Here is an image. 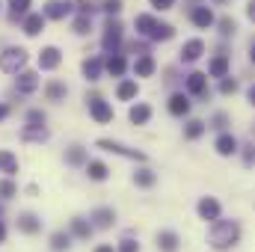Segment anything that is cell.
<instances>
[{
    "label": "cell",
    "instance_id": "6da1fadb",
    "mask_svg": "<svg viewBox=\"0 0 255 252\" xmlns=\"http://www.w3.org/2000/svg\"><path fill=\"white\" fill-rule=\"evenodd\" d=\"M208 244L211 250L226 252L241 244V223L238 220H214L208 229Z\"/></svg>",
    "mask_w": 255,
    "mask_h": 252
},
{
    "label": "cell",
    "instance_id": "7a4b0ae2",
    "mask_svg": "<svg viewBox=\"0 0 255 252\" xmlns=\"http://www.w3.org/2000/svg\"><path fill=\"white\" fill-rule=\"evenodd\" d=\"M27 60H30L27 48H18V45L3 48V54H0V71H6V74H18V71L27 68Z\"/></svg>",
    "mask_w": 255,
    "mask_h": 252
},
{
    "label": "cell",
    "instance_id": "3957f363",
    "mask_svg": "<svg viewBox=\"0 0 255 252\" xmlns=\"http://www.w3.org/2000/svg\"><path fill=\"white\" fill-rule=\"evenodd\" d=\"M95 148H101V151H110V154H119V157H128V160H139V163H145V160H148V157H145V151H139V148H130V145L119 142V139H107V136L95 139Z\"/></svg>",
    "mask_w": 255,
    "mask_h": 252
},
{
    "label": "cell",
    "instance_id": "277c9868",
    "mask_svg": "<svg viewBox=\"0 0 255 252\" xmlns=\"http://www.w3.org/2000/svg\"><path fill=\"white\" fill-rule=\"evenodd\" d=\"M122 36H125V27H122V21H119V18H107V24H104V33H101V48H104L107 54H116V51H122Z\"/></svg>",
    "mask_w": 255,
    "mask_h": 252
},
{
    "label": "cell",
    "instance_id": "5b68a950",
    "mask_svg": "<svg viewBox=\"0 0 255 252\" xmlns=\"http://www.w3.org/2000/svg\"><path fill=\"white\" fill-rule=\"evenodd\" d=\"M86 104H89V116L98 122V125H107V122H113V107L98 95V92H86Z\"/></svg>",
    "mask_w": 255,
    "mask_h": 252
},
{
    "label": "cell",
    "instance_id": "8992f818",
    "mask_svg": "<svg viewBox=\"0 0 255 252\" xmlns=\"http://www.w3.org/2000/svg\"><path fill=\"white\" fill-rule=\"evenodd\" d=\"M184 89L193 98H208V74L205 71H190L184 77Z\"/></svg>",
    "mask_w": 255,
    "mask_h": 252
},
{
    "label": "cell",
    "instance_id": "52a82bcc",
    "mask_svg": "<svg viewBox=\"0 0 255 252\" xmlns=\"http://www.w3.org/2000/svg\"><path fill=\"white\" fill-rule=\"evenodd\" d=\"M190 24H193V27H199V30H211V27L217 24V18H214V12H211V6H208V3L190 6Z\"/></svg>",
    "mask_w": 255,
    "mask_h": 252
},
{
    "label": "cell",
    "instance_id": "ba28073f",
    "mask_svg": "<svg viewBox=\"0 0 255 252\" xmlns=\"http://www.w3.org/2000/svg\"><path fill=\"white\" fill-rule=\"evenodd\" d=\"M196 211H199V217H202L205 223H214V220H220L223 205H220L214 196H202V199H199V205H196Z\"/></svg>",
    "mask_w": 255,
    "mask_h": 252
},
{
    "label": "cell",
    "instance_id": "9c48e42d",
    "mask_svg": "<svg viewBox=\"0 0 255 252\" xmlns=\"http://www.w3.org/2000/svg\"><path fill=\"white\" fill-rule=\"evenodd\" d=\"M89 223H92L95 229L107 232V229H113V226H116V211H113V208H107V205H101V208H95V211L89 214Z\"/></svg>",
    "mask_w": 255,
    "mask_h": 252
},
{
    "label": "cell",
    "instance_id": "30bf717a",
    "mask_svg": "<svg viewBox=\"0 0 255 252\" xmlns=\"http://www.w3.org/2000/svg\"><path fill=\"white\" fill-rule=\"evenodd\" d=\"M60 63H63V51L57 45H48V48L39 51V68L42 71H57Z\"/></svg>",
    "mask_w": 255,
    "mask_h": 252
},
{
    "label": "cell",
    "instance_id": "8fae6325",
    "mask_svg": "<svg viewBox=\"0 0 255 252\" xmlns=\"http://www.w3.org/2000/svg\"><path fill=\"white\" fill-rule=\"evenodd\" d=\"M190 107H193V101H190L187 92H172L169 101H166V110H169L172 116H178V119H184V116L190 113Z\"/></svg>",
    "mask_w": 255,
    "mask_h": 252
},
{
    "label": "cell",
    "instance_id": "7c38bea8",
    "mask_svg": "<svg viewBox=\"0 0 255 252\" xmlns=\"http://www.w3.org/2000/svg\"><path fill=\"white\" fill-rule=\"evenodd\" d=\"M45 15L42 12H27L24 15V21H21V30H24V36H30V39H36L42 30H45Z\"/></svg>",
    "mask_w": 255,
    "mask_h": 252
},
{
    "label": "cell",
    "instance_id": "4fadbf2b",
    "mask_svg": "<svg viewBox=\"0 0 255 252\" xmlns=\"http://www.w3.org/2000/svg\"><path fill=\"white\" fill-rule=\"evenodd\" d=\"M15 86H18V92H21V95H33V92L39 89V74H36V71H30V68H24V71H18V74H15Z\"/></svg>",
    "mask_w": 255,
    "mask_h": 252
},
{
    "label": "cell",
    "instance_id": "5bb4252c",
    "mask_svg": "<svg viewBox=\"0 0 255 252\" xmlns=\"http://www.w3.org/2000/svg\"><path fill=\"white\" fill-rule=\"evenodd\" d=\"M214 151H217L220 157H232V154H238V151H241V142H238L232 133H226V130H223V133L214 139Z\"/></svg>",
    "mask_w": 255,
    "mask_h": 252
},
{
    "label": "cell",
    "instance_id": "9a60e30c",
    "mask_svg": "<svg viewBox=\"0 0 255 252\" xmlns=\"http://www.w3.org/2000/svg\"><path fill=\"white\" fill-rule=\"evenodd\" d=\"M68 12H71L68 0H48V3L42 6V15H45L48 21H63V18H68Z\"/></svg>",
    "mask_w": 255,
    "mask_h": 252
},
{
    "label": "cell",
    "instance_id": "2e32d148",
    "mask_svg": "<svg viewBox=\"0 0 255 252\" xmlns=\"http://www.w3.org/2000/svg\"><path fill=\"white\" fill-rule=\"evenodd\" d=\"M104 71L110 74V77H125L128 71V57L122 51H116V54H107V60H104Z\"/></svg>",
    "mask_w": 255,
    "mask_h": 252
},
{
    "label": "cell",
    "instance_id": "e0dca14e",
    "mask_svg": "<svg viewBox=\"0 0 255 252\" xmlns=\"http://www.w3.org/2000/svg\"><path fill=\"white\" fill-rule=\"evenodd\" d=\"M202 54H205V42L202 39H187L181 45V51H178L181 63H196V60H202Z\"/></svg>",
    "mask_w": 255,
    "mask_h": 252
},
{
    "label": "cell",
    "instance_id": "ac0fdd59",
    "mask_svg": "<svg viewBox=\"0 0 255 252\" xmlns=\"http://www.w3.org/2000/svg\"><path fill=\"white\" fill-rule=\"evenodd\" d=\"M80 71H83V77H86L89 83H98L101 74H104V60H101V57H86V60L80 63Z\"/></svg>",
    "mask_w": 255,
    "mask_h": 252
},
{
    "label": "cell",
    "instance_id": "d6986e66",
    "mask_svg": "<svg viewBox=\"0 0 255 252\" xmlns=\"http://www.w3.org/2000/svg\"><path fill=\"white\" fill-rule=\"evenodd\" d=\"M15 226H18L21 235H39V232H42V217H36L33 211H24Z\"/></svg>",
    "mask_w": 255,
    "mask_h": 252
},
{
    "label": "cell",
    "instance_id": "ffe728a7",
    "mask_svg": "<svg viewBox=\"0 0 255 252\" xmlns=\"http://www.w3.org/2000/svg\"><path fill=\"white\" fill-rule=\"evenodd\" d=\"M128 119H130V125H148V122H151V104L136 101V104L128 110Z\"/></svg>",
    "mask_w": 255,
    "mask_h": 252
},
{
    "label": "cell",
    "instance_id": "44dd1931",
    "mask_svg": "<svg viewBox=\"0 0 255 252\" xmlns=\"http://www.w3.org/2000/svg\"><path fill=\"white\" fill-rule=\"evenodd\" d=\"M68 232H71V238H77V241H89L92 232H95V226H92L89 220H83V217H74V220L68 223Z\"/></svg>",
    "mask_w": 255,
    "mask_h": 252
},
{
    "label": "cell",
    "instance_id": "7402d4cb",
    "mask_svg": "<svg viewBox=\"0 0 255 252\" xmlns=\"http://www.w3.org/2000/svg\"><path fill=\"white\" fill-rule=\"evenodd\" d=\"M154 247H157L160 252H178L181 250V238H178L175 232H157Z\"/></svg>",
    "mask_w": 255,
    "mask_h": 252
},
{
    "label": "cell",
    "instance_id": "603a6c76",
    "mask_svg": "<svg viewBox=\"0 0 255 252\" xmlns=\"http://www.w3.org/2000/svg\"><path fill=\"white\" fill-rule=\"evenodd\" d=\"M21 139L24 142H48L51 139V130L45 125H24L21 127Z\"/></svg>",
    "mask_w": 255,
    "mask_h": 252
},
{
    "label": "cell",
    "instance_id": "cb8c5ba5",
    "mask_svg": "<svg viewBox=\"0 0 255 252\" xmlns=\"http://www.w3.org/2000/svg\"><path fill=\"white\" fill-rule=\"evenodd\" d=\"M229 65H232V63H229V54H226V51H220V54H217V57L208 63V77H217V80H223V77L229 74Z\"/></svg>",
    "mask_w": 255,
    "mask_h": 252
},
{
    "label": "cell",
    "instance_id": "d4e9b609",
    "mask_svg": "<svg viewBox=\"0 0 255 252\" xmlns=\"http://www.w3.org/2000/svg\"><path fill=\"white\" fill-rule=\"evenodd\" d=\"M154 27H157V18H154V15H136V18H133V30H136V36H142V39H151Z\"/></svg>",
    "mask_w": 255,
    "mask_h": 252
},
{
    "label": "cell",
    "instance_id": "484cf974",
    "mask_svg": "<svg viewBox=\"0 0 255 252\" xmlns=\"http://www.w3.org/2000/svg\"><path fill=\"white\" fill-rule=\"evenodd\" d=\"M86 175H89V181H107L110 178V166L104 163V160H86Z\"/></svg>",
    "mask_w": 255,
    "mask_h": 252
},
{
    "label": "cell",
    "instance_id": "4316f807",
    "mask_svg": "<svg viewBox=\"0 0 255 252\" xmlns=\"http://www.w3.org/2000/svg\"><path fill=\"white\" fill-rule=\"evenodd\" d=\"M154 71H157V63L151 60V54H142V57L133 60V74L136 77H151Z\"/></svg>",
    "mask_w": 255,
    "mask_h": 252
},
{
    "label": "cell",
    "instance_id": "83f0119b",
    "mask_svg": "<svg viewBox=\"0 0 255 252\" xmlns=\"http://www.w3.org/2000/svg\"><path fill=\"white\" fill-rule=\"evenodd\" d=\"M136 95H139V83H136V80H119V86H116V98H119V101H133V98H136Z\"/></svg>",
    "mask_w": 255,
    "mask_h": 252
},
{
    "label": "cell",
    "instance_id": "f1b7e54d",
    "mask_svg": "<svg viewBox=\"0 0 255 252\" xmlns=\"http://www.w3.org/2000/svg\"><path fill=\"white\" fill-rule=\"evenodd\" d=\"M65 95H68V86H65L63 80H51V83L45 86V98H48V101H54V104L65 101Z\"/></svg>",
    "mask_w": 255,
    "mask_h": 252
},
{
    "label": "cell",
    "instance_id": "f546056e",
    "mask_svg": "<svg viewBox=\"0 0 255 252\" xmlns=\"http://www.w3.org/2000/svg\"><path fill=\"white\" fill-rule=\"evenodd\" d=\"M0 172L3 175H18V157L9 151V148H0Z\"/></svg>",
    "mask_w": 255,
    "mask_h": 252
},
{
    "label": "cell",
    "instance_id": "4dcf8cb0",
    "mask_svg": "<svg viewBox=\"0 0 255 252\" xmlns=\"http://www.w3.org/2000/svg\"><path fill=\"white\" fill-rule=\"evenodd\" d=\"M217 33H220V39H232L235 33H238V21L232 18V15H223V18H217Z\"/></svg>",
    "mask_w": 255,
    "mask_h": 252
},
{
    "label": "cell",
    "instance_id": "1f68e13d",
    "mask_svg": "<svg viewBox=\"0 0 255 252\" xmlns=\"http://www.w3.org/2000/svg\"><path fill=\"white\" fill-rule=\"evenodd\" d=\"M133 184H136V187H142V190L154 187V184H157V175H154V169H148V166L136 169V172H133Z\"/></svg>",
    "mask_w": 255,
    "mask_h": 252
},
{
    "label": "cell",
    "instance_id": "d6a6232c",
    "mask_svg": "<svg viewBox=\"0 0 255 252\" xmlns=\"http://www.w3.org/2000/svg\"><path fill=\"white\" fill-rule=\"evenodd\" d=\"M86 160H89V154H86L83 145H71V148L65 151V163H68V166H86Z\"/></svg>",
    "mask_w": 255,
    "mask_h": 252
},
{
    "label": "cell",
    "instance_id": "836d02e7",
    "mask_svg": "<svg viewBox=\"0 0 255 252\" xmlns=\"http://www.w3.org/2000/svg\"><path fill=\"white\" fill-rule=\"evenodd\" d=\"M92 30V15H74L71 18V33L74 36H89Z\"/></svg>",
    "mask_w": 255,
    "mask_h": 252
},
{
    "label": "cell",
    "instance_id": "e575fe53",
    "mask_svg": "<svg viewBox=\"0 0 255 252\" xmlns=\"http://www.w3.org/2000/svg\"><path fill=\"white\" fill-rule=\"evenodd\" d=\"M48 244H51V250H54V252H65V250H71V232H54Z\"/></svg>",
    "mask_w": 255,
    "mask_h": 252
},
{
    "label": "cell",
    "instance_id": "d590c367",
    "mask_svg": "<svg viewBox=\"0 0 255 252\" xmlns=\"http://www.w3.org/2000/svg\"><path fill=\"white\" fill-rule=\"evenodd\" d=\"M30 12V0H9V21H24Z\"/></svg>",
    "mask_w": 255,
    "mask_h": 252
},
{
    "label": "cell",
    "instance_id": "8d00e7d4",
    "mask_svg": "<svg viewBox=\"0 0 255 252\" xmlns=\"http://www.w3.org/2000/svg\"><path fill=\"white\" fill-rule=\"evenodd\" d=\"M172 36H175V27L166 24V21H157V27H154V33H151V42H169Z\"/></svg>",
    "mask_w": 255,
    "mask_h": 252
},
{
    "label": "cell",
    "instance_id": "74e56055",
    "mask_svg": "<svg viewBox=\"0 0 255 252\" xmlns=\"http://www.w3.org/2000/svg\"><path fill=\"white\" fill-rule=\"evenodd\" d=\"M205 130H208V125H205L202 119H187V125H184V136H187V139H199Z\"/></svg>",
    "mask_w": 255,
    "mask_h": 252
},
{
    "label": "cell",
    "instance_id": "f35d334b",
    "mask_svg": "<svg viewBox=\"0 0 255 252\" xmlns=\"http://www.w3.org/2000/svg\"><path fill=\"white\" fill-rule=\"evenodd\" d=\"M12 196H18V184L6 175V178H0V199H3V202H9Z\"/></svg>",
    "mask_w": 255,
    "mask_h": 252
},
{
    "label": "cell",
    "instance_id": "ab89813d",
    "mask_svg": "<svg viewBox=\"0 0 255 252\" xmlns=\"http://www.w3.org/2000/svg\"><path fill=\"white\" fill-rule=\"evenodd\" d=\"M68 6H71L77 15H92V12L98 9V3H92V0H68Z\"/></svg>",
    "mask_w": 255,
    "mask_h": 252
},
{
    "label": "cell",
    "instance_id": "60d3db41",
    "mask_svg": "<svg viewBox=\"0 0 255 252\" xmlns=\"http://www.w3.org/2000/svg\"><path fill=\"white\" fill-rule=\"evenodd\" d=\"M98 9H104L107 12V18H116L122 9H125V0H101V6Z\"/></svg>",
    "mask_w": 255,
    "mask_h": 252
},
{
    "label": "cell",
    "instance_id": "b9f144b4",
    "mask_svg": "<svg viewBox=\"0 0 255 252\" xmlns=\"http://www.w3.org/2000/svg\"><path fill=\"white\" fill-rule=\"evenodd\" d=\"M229 122H232V119H229V113H223V110H220V113H214V119H211L208 125L214 127V130H220V133H223V130L229 127Z\"/></svg>",
    "mask_w": 255,
    "mask_h": 252
},
{
    "label": "cell",
    "instance_id": "7bdbcfd3",
    "mask_svg": "<svg viewBox=\"0 0 255 252\" xmlns=\"http://www.w3.org/2000/svg\"><path fill=\"white\" fill-rule=\"evenodd\" d=\"M241 157H244V166H255V142L241 145Z\"/></svg>",
    "mask_w": 255,
    "mask_h": 252
},
{
    "label": "cell",
    "instance_id": "ee69618b",
    "mask_svg": "<svg viewBox=\"0 0 255 252\" xmlns=\"http://www.w3.org/2000/svg\"><path fill=\"white\" fill-rule=\"evenodd\" d=\"M235 92H238V80L226 74V77L220 80V95H235Z\"/></svg>",
    "mask_w": 255,
    "mask_h": 252
},
{
    "label": "cell",
    "instance_id": "f6af8a7d",
    "mask_svg": "<svg viewBox=\"0 0 255 252\" xmlns=\"http://www.w3.org/2000/svg\"><path fill=\"white\" fill-rule=\"evenodd\" d=\"M27 125H45L48 122V113L45 110H27V119H24Z\"/></svg>",
    "mask_w": 255,
    "mask_h": 252
},
{
    "label": "cell",
    "instance_id": "bcb514c9",
    "mask_svg": "<svg viewBox=\"0 0 255 252\" xmlns=\"http://www.w3.org/2000/svg\"><path fill=\"white\" fill-rule=\"evenodd\" d=\"M116 252H139V244H136L133 238H125V241H119Z\"/></svg>",
    "mask_w": 255,
    "mask_h": 252
},
{
    "label": "cell",
    "instance_id": "7dc6e473",
    "mask_svg": "<svg viewBox=\"0 0 255 252\" xmlns=\"http://www.w3.org/2000/svg\"><path fill=\"white\" fill-rule=\"evenodd\" d=\"M128 51H130V54H136V57H142V54H148V45H145V42H130V45H128Z\"/></svg>",
    "mask_w": 255,
    "mask_h": 252
},
{
    "label": "cell",
    "instance_id": "c3c4849f",
    "mask_svg": "<svg viewBox=\"0 0 255 252\" xmlns=\"http://www.w3.org/2000/svg\"><path fill=\"white\" fill-rule=\"evenodd\" d=\"M148 3H151V9H157V12H166V9L175 6V0H148Z\"/></svg>",
    "mask_w": 255,
    "mask_h": 252
},
{
    "label": "cell",
    "instance_id": "681fc988",
    "mask_svg": "<svg viewBox=\"0 0 255 252\" xmlns=\"http://www.w3.org/2000/svg\"><path fill=\"white\" fill-rule=\"evenodd\" d=\"M9 113H12V110H9V104H3V101H0V122H6V119H9Z\"/></svg>",
    "mask_w": 255,
    "mask_h": 252
},
{
    "label": "cell",
    "instance_id": "f907efd6",
    "mask_svg": "<svg viewBox=\"0 0 255 252\" xmlns=\"http://www.w3.org/2000/svg\"><path fill=\"white\" fill-rule=\"evenodd\" d=\"M92 252H116V247H113V244H98Z\"/></svg>",
    "mask_w": 255,
    "mask_h": 252
},
{
    "label": "cell",
    "instance_id": "816d5d0a",
    "mask_svg": "<svg viewBox=\"0 0 255 252\" xmlns=\"http://www.w3.org/2000/svg\"><path fill=\"white\" fill-rule=\"evenodd\" d=\"M247 18L255 24V0H250V3H247Z\"/></svg>",
    "mask_w": 255,
    "mask_h": 252
},
{
    "label": "cell",
    "instance_id": "f5cc1de1",
    "mask_svg": "<svg viewBox=\"0 0 255 252\" xmlns=\"http://www.w3.org/2000/svg\"><path fill=\"white\" fill-rule=\"evenodd\" d=\"M247 101H250V104L255 107V83L250 86V89H247Z\"/></svg>",
    "mask_w": 255,
    "mask_h": 252
},
{
    "label": "cell",
    "instance_id": "db71d44e",
    "mask_svg": "<svg viewBox=\"0 0 255 252\" xmlns=\"http://www.w3.org/2000/svg\"><path fill=\"white\" fill-rule=\"evenodd\" d=\"M0 244H6V223L0 220Z\"/></svg>",
    "mask_w": 255,
    "mask_h": 252
},
{
    "label": "cell",
    "instance_id": "11a10c76",
    "mask_svg": "<svg viewBox=\"0 0 255 252\" xmlns=\"http://www.w3.org/2000/svg\"><path fill=\"white\" fill-rule=\"evenodd\" d=\"M250 63L255 65V39H253V45H250Z\"/></svg>",
    "mask_w": 255,
    "mask_h": 252
},
{
    "label": "cell",
    "instance_id": "9f6ffc18",
    "mask_svg": "<svg viewBox=\"0 0 255 252\" xmlns=\"http://www.w3.org/2000/svg\"><path fill=\"white\" fill-rule=\"evenodd\" d=\"M226 3H229V0H214V6H226Z\"/></svg>",
    "mask_w": 255,
    "mask_h": 252
},
{
    "label": "cell",
    "instance_id": "6f0895ef",
    "mask_svg": "<svg viewBox=\"0 0 255 252\" xmlns=\"http://www.w3.org/2000/svg\"><path fill=\"white\" fill-rule=\"evenodd\" d=\"M3 211H6V208H3V199H0V220H3Z\"/></svg>",
    "mask_w": 255,
    "mask_h": 252
},
{
    "label": "cell",
    "instance_id": "680465c9",
    "mask_svg": "<svg viewBox=\"0 0 255 252\" xmlns=\"http://www.w3.org/2000/svg\"><path fill=\"white\" fill-rule=\"evenodd\" d=\"M253 136H255V125H253Z\"/></svg>",
    "mask_w": 255,
    "mask_h": 252
}]
</instances>
